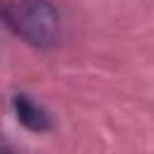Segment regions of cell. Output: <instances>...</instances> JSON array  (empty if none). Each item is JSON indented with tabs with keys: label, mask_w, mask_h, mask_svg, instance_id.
Returning <instances> with one entry per match:
<instances>
[{
	"label": "cell",
	"mask_w": 154,
	"mask_h": 154,
	"mask_svg": "<svg viewBox=\"0 0 154 154\" xmlns=\"http://www.w3.org/2000/svg\"><path fill=\"white\" fill-rule=\"evenodd\" d=\"M0 22L36 48H51L60 38V12L48 0H10L0 5Z\"/></svg>",
	"instance_id": "cell-1"
},
{
	"label": "cell",
	"mask_w": 154,
	"mask_h": 154,
	"mask_svg": "<svg viewBox=\"0 0 154 154\" xmlns=\"http://www.w3.org/2000/svg\"><path fill=\"white\" fill-rule=\"evenodd\" d=\"M12 106H14V113H17V120L31 130V132H46L53 128V120L48 116L46 108H41L36 101H31L26 94H17L12 99Z\"/></svg>",
	"instance_id": "cell-2"
},
{
	"label": "cell",
	"mask_w": 154,
	"mask_h": 154,
	"mask_svg": "<svg viewBox=\"0 0 154 154\" xmlns=\"http://www.w3.org/2000/svg\"><path fill=\"white\" fill-rule=\"evenodd\" d=\"M0 24H2V22H0Z\"/></svg>",
	"instance_id": "cell-3"
}]
</instances>
